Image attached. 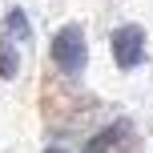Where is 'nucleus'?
<instances>
[{
    "mask_svg": "<svg viewBox=\"0 0 153 153\" xmlns=\"http://www.w3.org/2000/svg\"><path fill=\"white\" fill-rule=\"evenodd\" d=\"M133 141V125L129 121H117V125H109V129H101L97 137L89 141V149L85 153H117V149H125Z\"/></svg>",
    "mask_w": 153,
    "mask_h": 153,
    "instance_id": "obj_3",
    "label": "nucleus"
},
{
    "mask_svg": "<svg viewBox=\"0 0 153 153\" xmlns=\"http://www.w3.org/2000/svg\"><path fill=\"white\" fill-rule=\"evenodd\" d=\"M8 28H12L20 40L28 36V20H24V12H20V8H12V12H8Z\"/></svg>",
    "mask_w": 153,
    "mask_h": 153,
    "instance_id": "obj_5",
    "label": "nucleus"
},
{
    "mask_svg": "<svg viewBox=\"0 0 153 153\" xmlns=\"http://www.w3.org/2000/svg\"><path fill=\"white\" fill-rule=\"evenodd\" d=\"M53 61H56V69L69 73V76H81V73H85V65H89V48H85L81 24H65V28L53 36Z\"/></svg>",
    "mask_w": 153,
    "mask_h": 153,
    "instance_id": "obj_1",
    "label": "nucleus"
},
{
    "mask_svg": "<svg viewBox=\"0 0 153 153\" xmlns=\"http://www.w3.org/2000/svg\"><path fill=\"white\" fill-rule=\"evenodd\" d=\"M16 69H20V56H16V48H12V40L8 36H0V76H16Z\"/></svg>",
    "mask_w": 153,
    "mask_h": 153,
    "instance_id": "obj_4",
    "label": "nucleus"
},
{
    "mask_svg": "<svg viewBox=\"0 0 153 153\" xmlns=\"http://www.w3.org/2000/svg\"><path fill=\"white\" fill-rule=\"evenodd\" d=\"M113 61L121 69H137L145 61V28L141 24H121L113 32Z\"/></svg>",
    "mask_w": 153,
    "mask_h": 153,
    "instance_id": "obj_2",
    "label": "nucleus"
},
{
    "mask_svg": "<svg viewBox=\"0 0 153 153\" xmlns=\"http://www.w3.org/2000/svg\"><path fill=\"white\" fill-rule=\"evenodd\" d=\"M45 153H65V149H61V145H53V149H45Z\"/></svg>",
    "mask_w": 153,
    "mask_h": 153,
    "instance_id": "obj_6",
    "label": "nucleus"
}]
</instances>
